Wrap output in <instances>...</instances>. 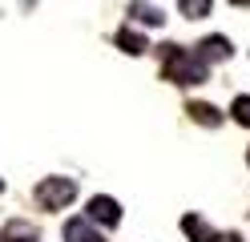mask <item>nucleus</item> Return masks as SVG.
<instances>
[{"label": "nucleus", "instance_id": "1", "mask_svg": "<svg viewBox=\"0 0 250 242\" xmlns=\"http://www.w3.org/2000/svg\"><path fill=\"white\" fill-rule=\"evenodd\" d=\"M162 73L174 81V85H202L210 77V65L198 53H186L178 44H162Z\"/></svg>", "mask_w": 250, "mask_h": 242}, {"label": "nucleus", "instance_id": "2", "mask_svg": "<svg viewBox=\"0 0 250 242\" xmlns=\"http://www.w3.org/2000/svg\"><path fill=\"white\" fill-rule=\"evenodd\" d=\"M77 198V182L73 177H44L37 186V206L41 210H65Z\"/></svg>", "mask_w": 250, "mask_h": 242}, {"label": "nucleus", "instance_id": "3", "mask_svg": "<svg viewBox=\"0 0 250 242\" xmlns=\"http://www.w3.org/2000/svg\"><path fill=\"white\" fill-rule=\"evenodd\" d=\"M89 222L117 226V222H121V206H117L113 198H105V194H97V198H89Z\"/></svg>", "mask_w": 250, "mask_h": 242}, {"label": "nucleus", "instance_id": "4", "mask_svg": "<svg viewBox=\"0 0 250 242\" xmlns=\"http://www.w3.org/2000/svg\"><path fill=\"white\" fill-rule=\"evenodd\" d=\"M65 242H101V230L89 218H69L65 222Z\"/></svg>", "mask_w": 250, "mask_h": 242}, {"label": "nucleus", "instance_id": "5", "mask_svg": "<svg viewBox=\"0 0 250 242\" xmlns=\"http://www.w3.org/2000/svg\"><path fill=\"white\" fill-rule=\"evenodd\" d=\"M230 53H234V44H230L226 37H206V41L198 44V57L206 61V65H214V61H226Z\"/></svg>", "mask_w": 250, "mask_h": 242}, {"label": "nucleus", "instance_id": "6", "mask_svg": "<svg viewBox=\"0 0 250 242\" xmlns=\"http://www.w3.org/2000/svg\"><path fill=\"white\" fill-rule=\"evenodd\" d=\"M182 230H186L190 242H222V238L210 230V222H202L198 214H186V218H182Z\"/></svg>", "mask_w": 250, "mask_h": 242}, {"label": "nucleus", "instance_id": "7", "mask_svg": "<svg viewBox=\"0 0 250 242\" xmlns=\"http://www.w3.org/2000/svg\"><path fill=\"white\" fill-rule=\"evenodd\" d=\"M129 16H133V21H142V24H166V12L158 8V4H149V0H133V4H129Z\"/></svg>", "mask_w": 250, "mask_h": 242}, {"label": "nucleus", "instance_id": "8", "mask_svg": "<svg viewBox=\"0 0 250 242\" xmlns=\"http://www.w3.org/2000/svg\"><path fill=\"white\" fill-rule=\"evenodd\" d=\"M0 238H4V242H41V234H37L33 222H4Z\"/></svg>", "mask_w": 250, "mask_h": 242}, {"label": "nucleus", "instance_id": "9", "mask_svg": "<svg viewBox=\"0 0 250 242\" xmlns=\"http://www.w3.org/2000/svg\"><path fill=\"white\" fill-rule=\"evenodd\" d=\"M117 44H121V53H129V57H142L146 53V37H142V32H137V28H121L117 32Z\"/></svg>", "mask_w": 250, "mask_h": 242}, {"label": "nucleus", "instance_id": "10", "mask_svg": "<svg viewBox=\"0 0 250 242\" xmlns=\"http://www.w3.org/2000/svg\"><path fill=\"white\" fill-rule=\"evenodd\" d=\"M186 113H190L194 121H202V125H222V113H218L214 105H206V101H190Z\"/></svg>", "mask_w": 250, "mask_h": 242}, {"label": "nucleus", "instance_id": "11", "mask_svg": "<svg viewBox=\"0 0 250 242\" xmlns=\"http://www.w3.org/2000/svg\"><path fill=\"white\" fill-rule=\"evenodd\" d=\"M210 4L214 0H178V12L190 21H202V16H210Z\"/></svg>", "mask_w": 250, "mask_h": 242}, {"label": "nucleus", "instance_id": "12", "mask_svg": "<svg viewBox=\"0 0 250 242\" xmlns=\"http://www.w3.org/2000/svg\"><path fill=\"white\" fill-rule=\"evenodd\" d=\"M230 113H234V121H238V125H250V97H234Z\"/></svg>", "mask_w": 250, "mask_h": 242}, {"label": "nucleus", "instance_id": "13", "mask_svg": "<svg viewBox=\"0 0 250 242\" xmlns=\"http://www.w3.org/2000/svg\"><path fill=\"white\" fill-rule=\"evenodd\" d=\"M230 4H250V0H230Z\"/></svg>", "mask_w": 250, "mask_h": 242}, {"label": "nucleus", "instance_id": "14", "mask_svg": "<svg viewBox=\"0 0 250 242\" xmlns=\"http://www.w3.org/2000/svg\"><path fill=\"white\" fill-rule=\"evenodd\" d=\"M246 161H250V154H246Z\"/></svg>", "mask_w": 250, "mask_h": 242}]
</instances>
